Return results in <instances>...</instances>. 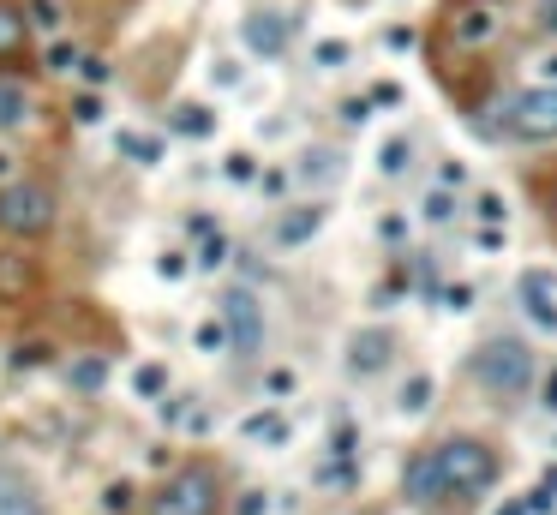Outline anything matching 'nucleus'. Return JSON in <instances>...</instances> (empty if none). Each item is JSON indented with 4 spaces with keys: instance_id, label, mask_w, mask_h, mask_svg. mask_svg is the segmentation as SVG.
Wrapping results in <instances>:
<instances>
[{
    "instance_id": "1",
    "label": "nucleus",
    "mask_w": 557,
    "mask_h": 515,
    "mask_svg": "<svg viewBox=\"0 0 557 515\" xmlns=\"http://www.w3.org/2000/svg\"><path fill=\"white\" fill-rule=\"evenodd\" d=\"M534 372H540V360H534V348H528L522 336H486V342L468 354V378H474L492 402H522V396L534 390Z\"/></svg>"
},
{
    "instance_id": "2",
    "label": "nucleus",
    "mask_w": 557,
    "mask_h": 515,
    "mask_svg": "<svg viewBox=\"0 0 557 515\" xmlns=\"http://www.w3.org/2000/svg\"><path fill=\"white\" fill-rule=\"evenodd\" d=\"M54 228V192L42 180H0V234L36 240Z\"/></svg>"
},
{
    "instance_id": "3",
    "label": "nucleus",
    "mask_w": 557,
    "mask_h": 515,
    "mask_svg": "<svg viewBox=\"0 0 557 515\" xmlns=\"http://www.w3.org/2000/svg\"><path fill=\"white\" fill-rule=\"evenodd\" d=\"M438 456H444V492H456V498H474L498 480V450L480 438H444Z\"/></svg>"
},
{
    "instance_id": "4",
    "label": "nucleus",
    "mask_w": 557,
    "mask_h": 515,
    "mask_svg": "<svg viewBox=\"0 0 557 515\" xmlns=\"http://www.w3.org/2000/svg\"><path fill=\"white\" fill-rule=\"evenodd\" d=\"M504 132L522 144H557V84H528L504 102Z\"/></svg>"
},
{
    "instance_id": "5",
    "label": "nucleus",
    "mask_w": 557,
    "mask_h": 515,
    "mask_svg": "<svg viewBox=\"0 0 557 515\" xmlns=\"http://www.w3.org/2000/svg\"><path fill=\"white\" fill-rule=\"evenodd\" d=\"M222 504V480L210 468H180L150 492V515H216Z\"/></svg>"
},
{
    "instance_id": "6",
    "label": "nucleus",
    "mask_w": 557,
    "mask_h": 515,
    "mask_svg": "<svg viewBox=\"0 0 557 515\" xmlns=\"http://www.w3.org/2000/svg\"><path fill=\"white\" fill-rule=\"evenodd\" d=\"M216 318L228 324V348L234 354H258L264 348V300L252 288H228L222 306H216Z\"/></svg>"
},
{
    "instance_id": "7",
    "label": "nucleus",
    "mask_w": 557,
    "mask_h": 515,
    "mask_svg": "<svg viewBox=\"0 0 557 515\" xmlns=\"http://www.w3.org/2000/svg\"><path fill=\"white\" fill-rule=\"evenodd\" d=\"M390 360H396V336H390L384 324H366V330H354V336H348V360H342V366H348V378H360V384H366V378H378Z\"/></svg>"
},
{
    "instance_id": "8",
    "label": "nucleus",
    "mask_w": 557,
    "mask_h": 515,
    "mask_svg": "<svg viewBox=\"0 0 557 515\" xmlns=\"http://www.w3.org/2000/svg\"><path fill=\"white\" fill-rule=\"evenodd\" d=\"M402 498H408L414 510H432L438 498H450V492H444V456H438V444L408 456V468H402Z\"/></svg>"
},
{
    "instance_id": "9",
    "label": "nucleus",
    "mask_w": 557,
    "mask_h": 515,
    "mask_svg": "<svg viewBox=\"0 0 557 515\" xmlns=\"http://www.w3.org/2000/svg\"><path fill=\"white\" fill-rule=\"evenodd\" d=\"M498 30H504V12H498L492 0H468V6H456V18H450L456 48H486Z\"/></svg>"
},
{
    "instance_id": "10",
    "label": "nucleus",
    "mask_w": 557,
    "mask_h": 515,
    "mask_svg": "<svg viewBox=\"0 0 557 515\" xmlns=\"http://www.w3.org/2000/svg\"><path fill=\"white\" fill-rule=\"evenodd\" d=\"M342 174H348V162H342V150H330V144H312V150H300V162H294V180H300V186H318V192L342 186Z\"/></svg>"
},
{
    "instance_id": "11",
    "label": "nucleus",
    "mask_w": 557,
    "mask_h": 515,
    "mask_svg": "<svg viewBox=\"0 0 557 515\" xmlns=\"http://www.w3.org/2000/svg\"><path fill=\"white\" fill-rule=\"evenodd\" d=\"M522 312H528L540 330H557V276L552 270H528V276H522Z\"/></svg>"
},
{
    "instance_id": "12",
    "label": "nucleus",
    "mask_w": 557,
    "mask_h": 515,
    "mask_svg": "<svg viewBox=\"0 0 557 515\" xmlns=\"http://www.w3.org/2000/svg\"><path fill=\"white\" fill-rule=\"evenodd\" d=\"M240 42L252 54H282L288 48V18L282 12H246L240 18Z\"/></svg>"
},
{
    "instance_id": "13",
    "label": "nucleus",
    "mask_w": 557,
    "mask_h": 515,
    "mask_svg": "<svg viewBox=\"0 0 557 515\" xmlns=\"http://www.w3.org/2000/svg\"><path fill=\"white\" fill-rule=\"evenodd\" d=\"M324 228V204H294L276 216V246H306Z\"/></svg>"
},
{
    "instance_id": "14",
    "label": "nucleus",
    "mask_w": 557,
    "mask_h": 515,
    "mask_svg": "<svg viewBox=\"0 0 557 515\" xmlns=\"http://www.w3.org/2000/svg\"><path fill=\"white\" fill-rule=\"evenodd\" d=\"M0 515H42L36 486H30V480H18V474H6V468H0Z\"/></svg>"
},
{
    "instance_id": "15",
    "label": "nucleus",
    "mask_w": 557,
    "mask_h": 515,
    "mask_svg": "<svg viewBox=\"0 0 557 515\" xmlns=\"http://www.w3.org/2000/svg\"><path fill=\"white\" fill-rule=\"evenodd\" d=\"M24 120H30V90H24L18 78H0V138L18 132Z\"/></svg>"
},
{
    "instance_id": "16",
    "label": "nucleus",
    "mask_w": 557,
    "mask_h": 515,
    "mask_svg": "<svg viewBox=\"0 0 557 515\" xmlns=\"http://www.w3.org/2000/svg\"><path fill=\"white\" fill-rule=\"evenodd\" d=\"M36 288V270H30V258H18V252H0V300H18V294H30Z\"/></svg>"
},
{
    "instance_id": "17",
    "label": "nucleus",
    "mask_w": 557,
    "mask_h": 515,
    "mask_svg": "<svg viewBox=\"0 0 557 515\" xmlns=\"http://www.w3.org/2000/svg\"><path fill=\"white\" fill-rule=\"evenodd\" d=\"M168 126H174V132H180V138H210V132H216V114H210V108H204V102H180V108H174V120H168Z\"/></svg>"
},
{
    "instance_id": "18",
    "label": "nucleus",
    "mask_w": 557,
    "mask_h": 515,
    "mask_svg": "<svg viewBox=\"0 0 557 515\" xmlns=\"http://www.w3.org/2000/svg\"><path fill=\"white\" fill-rule=\"evenodd\" d=\"M432 396H438V378H432V372H414V378L396 390V408H402V414H426Z\"/></svg>"
},
{
    "instance_id": "19",
    "label": "nucleus",
    "mask_w": 557,
    "mask_h": 515,
    "mask_svg": "<svg viewBox=\"0 0 557 515\" xmlns=\"http://www.w3.org/2000/svg\"><path fill=\"white\" fill-rule=\"evenodd\" d=\"M132 396H138V402H162V396H168V366H156V360L138 366V372H132Z\"/></svg>"
},
{
    "instance_id": "20",
    "label": "nucleus",
    "mask_w": 557,
    "mask_h": 515,
    "mask_svg": "<svg viewBox=\"0 0 557 515\" xmlns=\"http://www.w3.org/2000/svg\"><path fill=\"white\" fill-rule=\"evenodd\" d=\"M24 30H30V18L18 6H0V54H18L24 48Z\"/></svg>"
},
{
    "instance_id": "21",
    "label": "nucleus",
    "mask_w": 557,
    "mask_h": 515,
    "mask_svg": "<svg viewBox=\"0 0 557 515\" xmlns=\"http://www.w3.org/2000/svg\"><path fill=\"white\" fill-rule=\"evenodd\" d=\"M120 150H126L132 162H144V168H156V162H162V138H150V132H126V138H120Z\"/></svg>"
},
{
    "instance_id": "22",
    "label": "nucleus",
    "mask_w": 557,
    "mask_h": 515,
    "mask_svg": "<svg viewBox=\"0 0 557 515\" xmlns=\"http://www.w3.org/2000/svg\"><path fill=\"white\" fill-rule=\"evenodd\" d=\"M456 198H450V186H438V192H426V204H420V216L432 222V228H444V222H456Z\"/></svg>"
},
{
    "instance_id": "23",
    "label": "nucleus",
    "mask_w": 557,
    "mask_h": 515,
    "mask_svg": "<svg viewBox=\"0 0 557 515\" xmlns=\"http://www.w3.org/2000/svg\"><path fill=\"white\" fill-rule=\"evenodd\" d=\"M408 162H414V144H408V138H390V144L378 150V174H390V180H396Z\"/></svg>"
},
{
    "instance_id": "24",
    "label": "nucleus",
    "mask_w": 557,
    "mask_h": 515,
    "mask_svg": "<svg viewBox=\"0 0 557 515\" xmlns=\"http://www.w3.org/2000/svg\"><path fill=\"white\" fill-rule=\"evenodd\" d=\"M24 18H30L42 36H60V24H66V18H60V0H30V6H24Z\"/></svg>"
},
{
    "instance_id": "25",
    "label": "nucleus",
    "mask_w": 557,
    "mask_h": 515,
    "mask_svg": "<svg viewBox=\"0 0 557 515\" xmlns=\"http://www.w3.org/2000/svg\"><path fill=\"white\" fill-rule=\"evenodd\" d=\"M222 180H234V186H252V180H258V156H252V150H234V156L222 162Z\"/></svg>"
},
{
    "instance_id": "26",
    "label": "nucleus",
    "mask_w": 557,
    "mask_h": 515,
    "mask_svg": "<svg viewBox=\"0 0 557 515\" xmlns=\"http://www.w3.org/2000/svg\"><path fill=\"white\" fill-rule=\"evenodd\" d=\"M192 342H198V354H222V348H228V324H222V318H204V324L192 330Z\"/></svg>"
},
{
    "instance_id": "27",
    "label": "nucleus",
    "mask_w": 557,
    "mask_h": 515,
    "mask_svg": "<svg viewBox=\"0 0 557 515\" xmlns=\"http://www.w3.org/2000/svg\"><path fill=\"white\" fill-rule=\"evenodd\" d=\"M228 264V240L222 234H204V252L192 258V270H222Z\"/></svg>"
},
{
    "instance_id": "28",
    "label": "nucleus",
    "mask_w": 557,
    "mask_h": 515,
    "mask_svg": "<svg viewBox=\"0 0 557 515\" xmlns=\"http://www.w3.org/2000/svg\"><path fill=\"white\" fill-rule=\"evenodd\" d=\"M72 384H78V390H102V384H108V360H78V366H72Z\"/></svg>"
},
{
    "instance_id": "29",
    "label": "nucleus",
    "mask_w": 557,
    "mask_h": 515,
    "mask_svg": "<svg viewBox=\"0 0 557 515\" xmlns=\"http://www.w3.org/2000/svg\"><path fill=\"white\" fill-rule=\"evenodd\" d=\"M246 438H270V444H282L288 426H282V414H252V420H246Z\"/></svg>"
},
{
    "instance_id": "30",
    "label": "nucleus",
    "mask_w": 557,
    "mask_h": 515,
    "mask_svg": "<svg viewBox=\"0 0 557 515\" xmlns=\"http://www.w3.org/2000/svg\"><path fill=\"white\" fill-rule=\"evenodd\" d=\"M474 216H480V222H492V228H504V222H510V204H504L498 192H480V204H474Z\"/></svg>"
},
{
    "instance_id": "31",
    "label": "nucleus",
    "mask_w": 557,
    "mask_h": 515,
    "mask_svg": "<svg viewBox=\"0 0 557 515\" xmlns=\"http://www.w3.org/2000/svg\"><path fill=\"white\" fill-rule=\"evenodd\" d=\"M72 66H78V48H72L66 36H54V42H48V72H72Z\"/></svg>"
},
{
    "instance_id": "32",
    "label": "nucleus",
    "mask_w": 557,
    "mask_h": 515,
    "mask_svg": "<svg viewBox=\"0 0 557 515\" xmlns=\"http://www.w3.org/2000/svg\"><path fill=\"white\" fill-rule=\"evenodd\" d=\"M186 270H192V264H186V252H162V258H156V276H162V282H180Z\"/></svg>"
},
{
    "instance_id": "33",
    "label": "nucleus",
    "mask_w": 557,
    "mask_h": 515,
    "mask_svg": "<svg viewBox=\"0 0 557 515\" xmlns=\"http://www.w3.org/2000/svg\"><path fill=\"white\" fill-rule=\"evenodd\" d=\"M534 30L557 42V0H534Z\"/></svg>"
},
{
    "instance_id": "34",
    "label": "nucleus",
    "mask_w": 557,
    "mask_h": 515,
    "mask_svg": "<svg viewBox=\"0 0 557 515\" xmlns=\"http://www.w3.org/2000/svg\"><path fill=\"white\" fill-rule=\"evenodd\" d=\"M102 510H108V515L132 510V486H126V480H114V486H108V492H102Z\"/></svg>"
},
{
    "instance_id": "35",
    "label": "nucleus",
    "mask_w": 557,
    "mask_h": 515,
    "mask_svg": "<svg viewBox=\"0 0 557 515\" xmlns=\"http://www.w3.org/2000/svg\"><path fill=\"white\" fill-rule=\"evenodd\" d=\"M312 60L330 72V66H342V60H348V42H318V48H312Z\"/></svg>"
},
{
    "instance_id": "36",
    "label": "nucleus",
    "mask_w": 557,
    "mask_h": 515,
    "mask_svg": "<svg viewBox=\"0 0 557 515\" xmlns=\"http://www.w3.org/2000/svg\"><path fill=\"white\" fill-rule=\"evenodd\" d=\"M72 114H78V126H96V120L108 114V102H102V96H78V108H72Z\"/></svg>"
},
{
    "instance_id": "37",
    "label": "nucleus",
    "mask_w": 557,
    "mask_h": 515,
    "mask_svg": "<svg viewBox=\"0 0 557 515\" xmlns=\"http://www.w3.org/2000/svg\"><path fill=\"white\" fill-rule=\"evenodd\" d=\"M342 120H348V126H366V120H372V96H354V102H342Z\"/></svg>"
},
{
    "instance_id": "38",
    "label": "nucleus",
    "mask_w": 557,
    "mask_h": 515,
    "mask_svg": "<svg viewBox=\"0 0 557 515\" xmlns=\"http://www.w3.org/2000/svg\"><path fill=\"white\" fill-rule=\"evenodd\" d=\"M468 300H474V288H468V282H456V288H444V306H450V312H468Z\"/></svg>"
},
{
    "instance_id": "39",
    "label": "nucleus",
    "mask_w": 557,
    "mask_h": 515,
    "mask_svg": "<svg viewBox=\"0 0 557 515\" xmlns=\"http://www.w3.org/2000/svg\"><path fill=\"white\" fill-rule=\"evenodd\" d=\"M264 384H270V396H294V372H288V366H276Z\"/></svg>"
},
{
    "instance_id": "40",
    "label": "nucleus",
    "mask_w": 557,
    "mask_h": 515,
    "mask_svg": "<svg viewBox=\"0 0 557 515\" xmlns=\"http://www.w3.org/2000/svg\"><path fill=\"white\" fill-rule=\"evenodd\" d=\"M78 72H84V84H108V66L102 60H78Z\"/></svg>"
},
{
    "instance_id": "41",
    "label": "nucleus",
    "mask_w": 557,
    "mask_h": 515,
    "mask_svg": "<svg viewBox=\"0 0 557 515\" xmlns=\"http://www.w3.org/2000/svg\"><path fill=\"white\" fill-rule=\"evenodd\" d=\"M462 180H468V168H462V162H444V174H438V186H450V192H456Z\"/></svg>"
},
{
    "instance_id": "42",
    "label": "nucleus",
    "mask_w": 557,
    "mask_h": 515,
    "mask_svg": "<svg viewBox=\"0 0 557 515\" xmlns=\"http://www.w3.org/2000/svg\"><path fill=\"white\" fill-rule=\"evenodd\" d=\"M270 504H264V492H240V515H264Z\"/></svg>"
},
{
    "instance_id": "43",
    "label": "nucleus",
    "mask_w": 557,
    "mask_h": 515,
    "mask_svg": "<svg viewBox=\"0 0 557 515\" xmlns=\"http://www.w3.org/2000/svg\"><path fill=\"white\" fill-rule=\"evenodd\" d=\"M216 84H240V66L234 60H216Z\"/></svg>"
},
{
    "instance_id": "44",
    "label": "nucleus",
    "mask_w": 557,
    "mask_h": 515,
    "mask_svg": "<svg viewBox=\"0 0 557 515\" xmlns=\"http://www.w3.org/2000/svg\"><path fill=\"white\" fill-rule=\"evenodd\" d=\"M372 102H384V108H396V102H402V90H396V84H378V90H372Z\"/></svg>"
},
{
    "instance_id": "45",
    "label": "nucleus",
    "mask_w": 557,
    "mask_h": 515,
    "mask_svg": "<svg viewBox=\"0 0 557 515\" xmlns=\"http://www.w3.org/2000/svg\"><path fill=\"white\" fill-rule=\"evenodd\" d=\"M540 396H546L540 408H546V414H557V366H552V378H546V390H540Z\"/></svg>"
},
{
    "instance_id": "46",
    "label": "nucleus",
    "mask_w": 557,
    "mask_h": 515,
    "mask_svg": "<svg viewBox=\"0 0 557 515\" xmlns=\"http://www.w3.org/2000/svg\"><path fill=\"white\" fill-rule=\"evenodd\" d=\"M492 515H528V498H510V504H498Z\"/></svg>"
},
{
    "instance_id": "47",
    "label": "nucleus",
    "mask_w": 557,
    "mask_h": 515,
    "mask_svg": "<svg viewBox=\"0 0 557 515\" xmlns=\"http://www.w3.org/2000/svg\"><path fill=\"white\" fill-rule=\"evenodd\" d=\"M540 78H546V84H557V48L546 54V60H540Z\"/></svg>"
},
{
    "instance_id": "48",
    "label": "nucleus",
    "mask_w": 557,
    "mask_h": 515,
    "mask_svg": "<svg viewBox=\"0 0 557 515\" xmlns=\"http://www.w3.org/2000/svg\"><path fill=\"white\" fill-rule=\"evenodd\" d=\"M540 486H552V492H557V462H546V468H540Z\"/></svg>"
},
{
    "instance_id": "49",
    "label": "nucleus",
    "mask_w": 557,
    "mask_h": 515,
    "mask_svg": "<svg viewBox=\"0 0 557 515\" xmlns=\"http://www.w3.org/2000/svg\"><path fill=\"white\" fill-rule=\"evenodd\" d=\"M6 174H12V156H6V150H0V180H6Z\"/></svg>"
},
{
    "instance_id": "50",
    "label": "nucleus",
    "mask_w": 557,
    "mask_h": 515,
    "mask_svg": "<svg viewBox=\"0 0 557 515\" xmlns=\"http://www.w3.org/2000/svg\"><path fill=\"white\" fill-rule=\"evenodd\" d=\"M552 450H557V444H552Z\"/></svg>"
}]
</instances>
